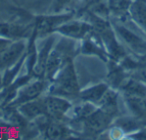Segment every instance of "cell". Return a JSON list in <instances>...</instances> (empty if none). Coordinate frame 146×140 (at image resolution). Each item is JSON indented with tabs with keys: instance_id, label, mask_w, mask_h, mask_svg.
I'll return each mask as SVG.
<instances>
[{
	"instance_id": "cell-1",
	"label": "cell",
	"mask_w": 146,
	"mask_h": 140,
	"mask_svg": "<svg viewBox=\"0 0 146 140\" xmlns=\"http://www.w3.org/2000/svg\"><path fill=\"white\" fill-rule=\"evenodd\" d=\"M81 90L73 60L67 61L58 73L49 81L47 94L60 96L70 101H76Z\"/></svg>"
},
{
	"instance_id": "cell-2",
	"label": "cell",
	"mask_w": 146,
	"mask_h": 140,
	"mask_svg": "<svg viewBox=\"0 0 146 140\" xmlns=\"http://www.w3.org/2000/svg\"><path fill=\"white\" fill-rule=\"evenodd\" d=\"M74 12L49 13L47 15H39L35 18L32 33L36 39H44L55 32L57 27L74 18Z\"/></svg>"
},
{
	"instance_id": "cell-3",
	"label": "cell",
	"mask_w": 146,
	"mask_h": 140,
	"mask_svg": "<svg viewBox=\"0 0 146 140\" xmlns=\"http://www.w3.org/2000/svg\"><path fill=\"white\" fill-rule=\"evenodd\" d=\"M33 122H35L38 127L39 135L42 136L44 139H66L71 137L74 133L69 124L63 120H54L43 116Z\"/></svg>"
},
{
	"instance_id": "cell-4",
	"label": "cell",
	"mask_w": 146,
	"mask_h": 140,
	"mask_svg": "<svg viewBox=\"0 0 146 140\" xmlns=\"http://www.w3.org/2000/svg\"><path fill=\"white\" fill-rule=\"evenodd\" d=\"M49 81L45 78L35 77L29 82L21 86L17 91L14 99L6 107H17L26 102L32 101L46 94Z\"/></svg>"
},
{
	"instance_id": "cell-5",
	"label": "cell",
	"mask_w": 146,
	"mask_h": 140,
	"mask_svg": "<svg viewBox=\"0 0 146 140\" xmlns=\"http://www.w3.org/2000/svg\"><path fill=\"white\" fill-rule=\"evenodd\" d=\"M114 119L115 118L111 115L97 108L80 124V133L92 137L101 135L108 128L111 127Z\"/></svg>"
},
{
	"instance_id": "cell-6",
	"label": "cell",
	"mask_w": 146,
	"mask_h": 140,
	"mask_svg": "<svg viewBox=\"0 0 146 140\" xmlns=\"http://www.w3.org/2000/svg\"><path fill=\"white\" fill-rule=\"evenodd\" d=\"M115 34L118 38L137 56L141 57L146 55V41L143 38L134 33L132 30L120 23H111Z\"/></svg>"
},
{
	"instance_id": "cell-7",
	"label": "cell",
	"mask_w": 146,
	"mask_h": 140,
	"mask_svg": "<svg viewBox=\"0 0 146 140\" xmlns=\"http://www.w3.org/2000/svg\"><path fill=\"white\" fill-rule=\"evenodd\" d=\"M42 97L45 106V117L66 121V115L72 106V101L60 96L47 93Z\"/></svg>"
},
{
	"instance_id": "cell-8",
	"label": "cell",
	"mask_w": 146,
	"mask_h": 140,
	"mask_svg": "<svg viewBox=\"0 0 146 140\" xmlns=\"http://www.w3.org/2000/svg\"><path fill=\"white\" fill-rule=\"evenodd\" d=\"M92 30L93 27L87 20H82V19L78 20L74 17L57 27L55 33L80 42L86 36H88L92 32Z\"/></svg>"
},
{
	"instance_id": "cell-9",
	"label": "cell",
	"mask_w": 146,
	"mask_h": 140,
	"mask_svg": "<svg viewBox=\"0 0 146 140\" xmlns=\"http://www.w3.org/2000/svg\"><path fill=\"white\" fill-rule=\"evenodd\" d=\"M79 53L84 55H94L101 60L108 62L110 60L108 52L98 35L92 30L88 36L79 42Z\"/></svg>"
},
{
	"instance_id": "cell-10",
	"label": "cell",
	"mask_w": 146,
	"mask_h": 140,
	"mask_svg": "<svg viewBox=\"0 0 146 140\" xmlns=\"http://www.w3.org/2000/svg\"><path fill=\"white\" fill-rule=\"evenodd\" d=\"M28 46V39L15 40L0 53V70L3 71L19 60L25 54Z\"/></svg>"
},
{
	"instance_id": "cell-11",
	"label": "cell",
	"mask_w": 146,
	"mask_h": 140,
	"mask_svg": "<svg viewBox=\"0 0 146 140\" xmlns=\"http://www.w3.org/2000/svg\"><path fill=\"white\" fill-rule=\"evenodd\" d=\"M32 25L21 24L18 22H11V21H1L0 22V36L10 40H21V39H29L32 34Z\"/></svg>"
},
{
	"instance_id": "cell-12",
	"label": "cell",
	"mask_w": 146,
	"mask_h": 140,
	"mask_svg": "<svg viewBox=\"0 0 146 140\" xmlns=\"http://www.w3.org/2000/svg\"><path fill=\"white\" fill-rule=\"evenodd\" d=\"M42 96L35 100H32V101L21 104L15 108L29 122L35 121L38 118L45 116V106Z\"/></svg>"
},
{
	"instance_id": "cell-13",
	"label": "cell",
	"mask_w": 146,
	"mask_h": 140,
	"mask_svg": "<svg viewBox=\"0 0 146 140\" xmlns=\"http://www.w3.org/2000/svg\"><path fill=\"white\" fill-rule=\"evenodd\" d=\"M44 43L40 48H37V56H36V64L34 68V74L35 77L38 78H44L45 73V66H46L47 59H48L49 53L51 49L53 48V45L55 43V38L53 35L45 37Z\"/></svg>"
},
{
	"instance_id": "cell-14",
	"label": "cell",
	"mask_w": 146,
	"mask_h": 140,
	"mask_svg": "<svg viewBox=\"0 0 146 140\" xmlns=\"http://www.w3.org/2000/svg\"><path fill=\"white\" fill-rule=\"evenodd\" d=\"M70 61V60H69ZM67 62L66 58L63 56V54L59 50H57L53 45V48L51 49L49 53L48 59H47L46 66H45L44 78L48 81H51L55 77L61 67Z\"/></svg>"
},
{
	"instance_id": "cell-15",
	"label": "cell",
	"mask_w": 146,
	"mask_h": 140,
	"mask_svg": "<svg viewBox=\"0 0 146 140\" xmlns=\"http://www.w3.org/2000/svg\"><path fill=\"white\" fill-rule=\"evenodd\" d=\"M118 92L115 88L109 87L103 97L97 104V107L102 111L106 112L112 117L116 118L119 114V103H118Z\"/></svg>"
},
{
	"instance_id": "cell-16",
	"label": "cell",
	"mask_w": 146,
	"mask_h": 140,
	"mask_svg": "<svg viewBox=\"0 0 146 140\" xmlns=\"http://www.w3.org/2000/svg\"><path fill=\"white\" fill-rule=\"evenodd\" d=\"M110 86L106 83H97L94 85L88 86L86 88L80 90L79 95H78L77 100H81V101H87L90 103H93L97 106L101 98L105 94V92L108 90Z\"/></svg>"
},
{
	"instance_id": "cell-17",
	"label": "cell",
	"mask_w": 146,
	"mask_h": 140,
	"mask_svg": "<svg viewBox=\"0 0 146 140\" xmlns=\"http://www.w3.org/2000/svg\"><path fill=\"white\" fill-rule=\"evenodd\" d=\"M128 15L146 34V0H133L128 10Z\"/></svg>"
},
{
	"instance_id": "cell-18",
	"label": "cell",
	"mask_w": 146,
	"mask_h": 140,
	"mask_svg": "<svg viewBox=\"0 0 146 140\" xmlns=\"http://www.w3.org/2000/svg\"><path fill=\"white\" fill-rule=\"evenodd\" d=\"M124 101L132 116L146 122V98L134 95H124Z\"/></svg>"
},
{
	"instance_id": "cell-19",
	"label": "cell",
	"mask_w": 146,
	"mask_h": 140,
	"mask_svg": "<svg viewBox=\"0 0 146 140\" xmlns=\"http://www.w3.org/2000/svg\"><path fill=\"white\" fill-rule=\"evenodd\" d=\"M133 0H106L110 14L116 17L128 15V10Z\"/></svg>"
},
{
	"instance_id": "cell-20",
	"label": "cell",
	"mask_w": 146,
	"mask_h": 140,
	"mask_svg": "<svg viewBox=\"0 0 146 140\" xmlns=\"http://www.w3.org/2000/svg\"><path fill=\"white\" fill-rule=\"evenodd\" d=\"M127 75L128 77L134 78V79L146 84V63L143 62V61L138 62L137 66L135 68L128 71Z\"/></svg>"
},
{
	"instance_id": "cell-21",
	"label": "cell",
	"mask_w": 146,
	"mask_h": 140,
	"mask_svg": "<svg viewBox=\"0 0 146 140\" xmlns=\"http://www.w3.org/2000/svg\"><path fill=\"white\" fill-rule=\"evenodd\" d=\"M72 0H53L52 5L50 7V13H61L64 11L67 5L71 3Z\"/></svg>"
},
{
	"instance_id": "cell-22",
	"label": "cell",
	"mask_w": 146,
	"mask_h": 140,
	"mask_svg": "<svg viewBox=\"0 0 146 140\" xmlns=\"http://www.w3.org/2000/svg\"><path fill=\"white\" fill-rule=\"evenodd\" d=\"M12 42H13V40H10V39H7V38L0 36V53L3 52Z\"/></svg>"
},
{
	"instance_id": "cell-23",
	"label": "cell",
	"mask_w": 146,
	"mask_h": 140,
	"mask_svg": "<svg viewBox=\"0 0 146 140\" xmlns=\"http://www.w3.org/2000/svg\"><path fill=\"white\" fill-rule=\"evenodd\" d=\"M4 85H3V78H2V71L0 70V91L3 89Z\"/></svg>"
},
{
	"instance_id": "cell-24",
	"label": "cell",
	"mask_w": 146,
	"mask_h": 140,
	"mask_svg": "<svg viewBox=\"0 0 146 140\" xmlns=\"http://www.w3.org/2000/svg\"><path fill=\"white\" fill-rule=\"evenodd\" d=\"M140 59H141V61H143V62L146 63V55H144V56H141V57H140Z\"/></svg>"
},
{
	"instance_id": "cell-25",
	"label": "cell",
	"mask_w": 146,
	"mask_h": 140,
	"mask_svg": "<svg viewBox=\"0 0 146 140\" xmlns=\"http://www.w3.org/2000/svg\"><path fill=\"white\" fill-rule=\"evenodd\" d=\"M0 107H1V102H0Z\"/></svg>"
}]
</instances>
